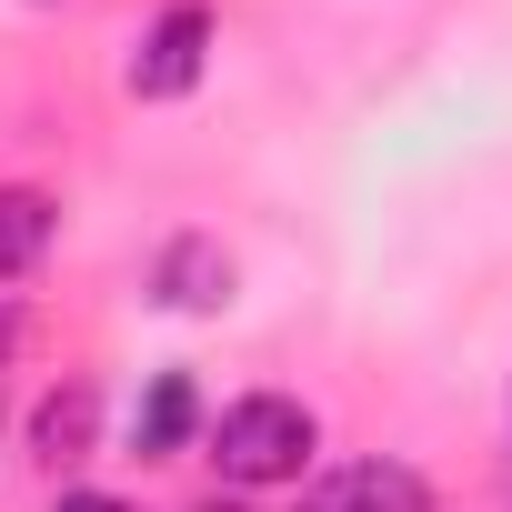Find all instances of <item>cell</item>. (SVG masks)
<instances>
[{
	"mask_svg": "<svg viewBox=\"0 0 512 512\" xmlns=\"http://www.w3.org/2000/svg\"><path fill=\"white\" fill-rule=\"evenodd\" d=\"M151 302H171V312H221V302H231V251H221L211 231H181L161 262H151Z\"/></svg>",
	"mask_w": 512,
	"mask_h": 512,
	"instance_id": "cell-4",
	"label": "cell"
},
{
	"mask_svg": "<svg viewBox=\"0 0 512 512\" xmlns=\"http://www.w3.org/2000/svg\"><path fill=\"white\" fill-rule=\"evenodd\" d=\"M61 512H131L121 492H61Z\"/></svg>",
	"mask_w": 512,
	"mask_h": 512,
	"instance_id": "cell-8",
	"label": "cell"
},
{
	"mask_svg": "<svg viewBox=\"0 0 512 512\" xmlns=\"http://www.w3.org/2000/svg\"><path fill=\"white\" fill-rule=\"evenodd\" d=\"M201 61H211V11L201 0H171L141 31V51H131V101H181L201 81Z\"/></svg>",
	"mask_w": 512,
	"mask_h": 512,
	"instance_id": "cell-2",
	"label": "cell"
},
{
	"mask_svg": "<svg viewBox=\"0 0 512 512\" xmlns=\"http://www.w3.org/2000/svg\"><path fill=\"white\" fill-rule=\"evenodd\" d=\"M91 432H101V392H91V382H61V392H41V412H31V462H41V472H81V462H91Z\"/></svg>",
	"mask_w": 512,
	"mask_h": 512,
	"instance_id": "cell-5",
	"label": "cell"
},
{
	"mask_svg": "<svg viewBox=\"0 0 512 512\" xmlns=\"http://www.w3.org/2000/svg\"><path fill=\"white\" fill-rule=\"evenodd\" d=\"M11 342H21V312H11V302H0V352H11Z\"/></svg>",
	"mask_w": 512,
	"mask_h": 512,
	"instance_id": "cell-9",
	"label": "cell"
},
{
	"mask_svg": "<svg viewBox=\"0 0 512 512\" xmlns=\"http://www.w3.org/2000/svg\"><path fill=\"white\" fill-rule=\"evenodd\" d=\"M302 512H432V492L412 462H342L302 492Z\"/></svg>",
	"mask_w": 512,
	"mask_h": 512,
	"instance_id": "cell-3",
	"label": "cell"
},
{
	"mask_svg": "<svg viewBox=\"0 0 512 512\" xmlns=\"http://www.w3.org/2000/svg\"><path fill=\"white\" fill-rule=\"evenodd\" d=\"M51 231H61V201H51V191H31V181H11V191H0V282L41 272Z\"/></svg>",
	"mask_w": 512,
	"mask_h": 512,
	"instance_id": "cell-7",
	"label": "cell"
},
{
	"mask_svg": "<svg viewBox=\"0 0 512 512\" xmlns=\"http://www.w3.org/2000/svg\"><path fill=\"white\" fill-rule=\"evenodd\" d=\"M201 512H241V502H221V492H211V502H201Z\"/></svg>",
	"mask_w": 512,
	"mask_h": 512,
	"instance_id": "cell-10",
	"label": "cell"
},
{
	"mask_svg": "<svg viewBox=\"0 0 512 512\" xmlns=\"http://www.w3.org/2000/svg\"><path fill=\"white\" fill-rule=\"evenodd\" d=\"M312 452H322V422H312V402H292V392H241V402L211 422V462H221L231 492L302 482Z\"/></svg>",
	"mask_w": 512,
	"mask_h": 512,
	"instance_id": "cell-1",
	"label": "cell"
},
{
	"mask_svg": "<svg viewBox=\"0 0 512 512\" xmlns=\"http://www.w3.org/2000/svg\"><path fill=\"white\" fill-rule=\"evenodd\" d=\"M191 432H201V392H191V372H151V392L131 402V452H141V462H171Z\"/></svg>",
	"mask_w": 512,
	"mask_h": 512,
	"instance_id": "cell-6",
	"label": "cell"
}]
</instances>
